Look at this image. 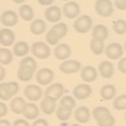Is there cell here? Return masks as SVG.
<instances>
[{"instance_id":"1","label":"cell","mask_w":126,"mask_h":126,"mask_svg":"<svg viewBox=\"0 0 126 126\" xmlns=\"http://www.w3.org/2000/svg\"><path fill=\"white\" fill-rule=\"evenodd\" d=\"M19 91V84L15 81L0 83V100L11 99Z\"/></svg>"},{"instance_id":"2","label":"cell","mask_w":126,"mask_h":126,"mask_svg":"<svg viewBox=\"0 0 126 126\" xmlns=\"http://www.w3.org/2000/svg\"><path fill=\"white\" fill-rule=\"evenodd\" d=\"M30 50L34 57L41 59V60L48 58L51 53L49 45L43 41H37L32 43Z\"/></svg>"},{"instance_id":"3","label":"cell","mask_w":126,"mask_h":126,"mask_svg":"<svg viewBox=\"0 0 126 126\" xmlns=\"http://www.w3.org/2000/svg\"><path fill=\"white\" fill-rule=\"evenodd\" d=\"M92 19L90 16L84 14L78 17L73 22V29L78 33L84 34L88 32L92 27Z\"/></svg>"},{"instance_id":"4","label":"cell","mask_w":126,"mask_h":126,"mask_svg":"<svg viewBox=\"0 0 126 126\" xmlns=\"http://www.w3.org/2000/svg\"><path fill=\"white\" fill-rule=\"evenodd\" d=\"M94 10L102 17H110L113 13V6L110 0H97L94 2Z\"/></svg>"},{"instance_id":"5","label":"cell","mask_w":126,"mask_h":126,"mask_svg":"<svg viewBox=\"0 0 126 126\" xmlns=\"http://www.w3.org/2000/svg\"><path fill=\"white\" fill-rule=\"evenodd\" d=\"M54 78V73L49 68H42L37 71L35 74V80L42 86L48 85L52 83Z\"/></svg>"},{"instance_id":"6","label":"cell","mask_w":126,"mask_h":126,"mask_svg":"<svg viewBox=\"0 0 126 126\" xmlns=\"http://www.w3.org/2000/svg\"><path fill=\"white\" fill-rule=\"evenodd\" d=\"M24 95L32 102H37L43 95L42 88L36 84H29L24 89Z\"/></svg>"},{"instance_id":"7","label":"cell","mask_w":126,"mask_h":126,"mask_svg":"<svg viewBox=\"0 0 126 126\" xmlns=\"http://www.w3.org/2000/svg\"><path fill=\"white\" fill-rule=\"evenodd\" d=\"M81 69V63L77 60H66L59 65V70L65 74H73Z\"/></svg>"},{"instance_id":"8","label":"cell","mask_w":126,"mask_h":126,"mask_svg":"<svg viewBox=\"0 0 126 126\" xmlns=\"http://www.w3.org/2000/svg\"><path fill=\"white\" fill-rule=\"evenodd\" d=\"M104 52L110 60H117L123 54V47L118 43H111L106 46Z\"/></svg>"},{"instance_id":"9","label":"cell","mask_w":126,"mask_h":126,"mask_svg":"<svg viewBox=\"0 0 126 126\" xmlns=\"http://www.w3.org/2000/svg\"><path fill=\"white\" fill-rule=\"evenodd\" d=\"M63 93H64V86L60 83H54L46 88L44 95L45 97H50L55 101H58L62 97Z\"/></svg>"},{"instance_id":"10","label":"cell","mask_w":126,"mask_h":126,"mask_svg":"<svg viewBox=\"0 0 126 126\" xmlns=\"http://www.w3.org/2000/svg\"><path fill=\"white\" fill-rule=\"evenodd\" d=\"M92 93V88L88 84H80L73 90V94L77 100H84L90 97Z\"/></svg>"},{"instance_id":"11","label":"cell","mask_w":126,"mask_h":126,"mask_svg":"<svg viewBox=\"0 0 126 126\" xmlns=\"http://www.w3.org/2000/svg\"><path fill=\"white\" fill-rule=\"evenodd\" d=\"M80 8L79 4L76 2H67L62 7V13L65 17L69 19H75L80 14Z\"/></svg>"},{"instance_id":"12","label":"cell","mask_w":126,"mask_h":126,"mask_svg":"<svg viewBox=\"0 0 126 126\" xmlns=\"http://www.w3.org/2000/svg\"><path fill=\"white\" fill-rule=\"evenodd\" d=\"M44 17L47 21L57 24L62 18V10L58 6H50L44 11Z\"/></svg>"},{"instance_id":"13","label":"cell","mask_w":126,"mask_h":126,"mask_svg":"<svg viewBox=\"0 0 126 126\" xmlns=\"http://www.w3.org/2000/svg\"><path fill=\"white\" fill-rule=\"evenodd\" d=\"M72 53L71 47L66 43H58L54 49V55L57 59L64 61L69 58Z\"/></svg>"},{"instance_id":"14","label":"cell","mask_w":126,"mask_h":126,"mask_svg":"<svg viewBox=\"0 0 126 126\" xmlns=\"http://www.w3.org/2000/svg\"><path fill=\"white\" fill-rule=\"evenodd\" d=\"M1 23L6 27H14L18 22V16L13 10H6L0 16Z\"/></svg>"},{"instance_id":"15","label":"cell","mask_w":126,"mask_h":126,"mask_svg":"<svg viewBox=\"0 0 126 126\" xmlns=\"http://www.w3.org/2000/svg\"><path fill=\"white\" fill-rule=\"evenodd\" d=\"M15 34L10 29H0V44L2 46L7 47H10L14 43Z\"/></svg>"},{"instance_id":"16","label":"cell","mask_w":126,"mask_h":126,"mask_svg":"<svg viewBox=\"0 0 126 126\" xmlns=\"http://www.w3.org/2000/svg\"><path fill=\"white\" fill-rule=\"evenodd\" d=\"M57 108V101L50 97H44L40 102V109L42 112L46 115H51Z\"/></svg>"},{"instance_id":"17","label":"cell","mask_w":126,"mask_h":126,"mask_svg":"<svg viewBox=\"0 0 126 126\" xmlns=\"http://www.w3.org/2000/svg\"><path fill=\"white\" fill-rule=\"evenodd\" d=\"M75 120L80 124H86L90 121L91 113L88 107L85 106H82L77 107L74 111Z\"/></svg>"},{"instance_id":"18","label":"cell","mask_w":126,"mask_h":126,"mask_svg":"<svg viewBox=\"0 0 126 126\" xmlns=\"http://www.w3.org/2000/svg\"><path fill=\"white\" fill-rule=\"evenodd\" d=\"M80 77L82 80L86 83H92L97 79L98 72L94 67L87 65L81 69Z\"/></svg>"},{"instance_id":"19","label":"cell","mask_w":126,"mask_h":126,"mask_svg":"<svg viewBox=\"0 0 126 126\" xmlns=\"http://www.w3.org/2000/svg\"><path fill=\"white\" fill-rule=\"evenodd\" d=\"M35 72V70L32 67L27 65H19L17 72V76L21 81L28 82L32 79Z\"/></svg>"},{"instance_id":"20","label":"cell","mask_w":126,"mask_h":126,"mask_svg":"<svg viewBox=\"0 0 126 126\" xmlns=\"http://www.w3.org/2000/svg\"><path fill=\"white\" fill-rule=\"evenodd\" d=\"M98 73L102 77L106 79H110L113 76L114 68L113 65L110 61H102L98 65Z\"/></svg>"},{"instance_id":"21","label":"cell","mask_w":126,"mask_h":126,"mask_svg":"<svg viewBox=\"0 0 126 126\" xmlns=\"http://www.w3.org/2000/svg\"><path fill=\"white\" fill-rule=\"evenodd\" d=\"M27 104L26 101L21 96L14 97L10 102V107L11 111L14 113L19 115L24 112V110L25 108V106Z\"/></svg>"},{"instance_id":"22","label":"cell","mask_w":126,"mask_h":126,"mask_svg":"<svg viewBox=\"0 0 126 126\" xmlns=\"http://www.w3.org/2000/svg\"><path fill=\"white\" fill-rule=\"evenodd\" d=\"M23 115L27 120L33 121L35 120L39 115V109L36 104L33 102H29L25 106L24 110Z\"/></svg>"},{"instance_id":"23","label":"cell","mask_w":126,"mask_h":126,"mask_svg":"<svg viewBox=\"0 0 126 126\" xmlns=\"http://www.w3.org/2000/svg\"><path fill=\"white\" fill-rule=\"evenodd\" d=\"M46 29H47L46 22L43 19H35L30 24L31 32L35 35H39L43 34L46 32Z\"/></svg>"},{"instance_id":"24","label":"cell","mask_w":126,"mask_h":126,"mask_svg":"<svg viewBox=\"0 0 126 126\" xmlns=\"http://www.w3.org/2000/svg\"><path fill=\"white\" fill-rule=\"evenodd\" d=\"M30 47L25 41H19L16 43L13 47V53L17 57H25L29 54Z\"/></svg>"},{"instance_id":"25","label":"cell","mask_w":126,"mask_h":126,"mask_svg":"<svg viewBox=\"0 0 126 126\" xmlns=\"http://www.w3.org/2000/svg\"><path fill=\"white\" fill-rule=\"evenodd\" d=\"M116 88L113 84H105L102 87L99 91V94L103 100H112L116 94Z\"/></svg>"},{"instance_id":"26","label":"cell","mask_w":126,"mask_h":126,"mask_svg":"<svg viewBox=\"0 0 126 126\" xmlns=\"http://www.w3.org/2000/svg\"><path fill=\"white\" fill-rule=\"evenodd\" d=\"M109 32L107 28L104 25H96L93 27L92 32V36L94 39H98L102 41L106 40L108 37Z\"/></svg>"},{"instance_id":"27","label":"cell","mask_w":126,"mask_h":126,"mask_svg":"<svg viewBox=\"0 0 126 126\" xmlns=\"http://www.w3.org/2000/svg\"><path fill=\"white\" fill-rule=\"evenodd\" d=\"M110 115H111L110 110L107 107H106V106H96L92 110V116L94 119L96 121V122H99L106 119Z\"/></svg>"},{"instance_id":"28","label":"cell","mask_w":126,"mask_h":126,"mask_svg":"<svg viewBox=\"0 0 126 126\" xmlns=\"http://www.w3.org/2000/svg\"><path fill=\"white\" fill-rule=\"evenodd\" d=\"M18 13L21 18L25 21H32L34 17V11L31 6L27 5H22L19 7Z\"/></svg>"},{"instance_id":"29","label":"cell","mask_w":126,"mask_h":126,"mask_svg":"<svg viewBox=\"0 0 126 126\" xmlns=\"http://www.w3.org/2000/svg\"><path fill=\"white\" fill-rule=\"evenodd\" d=\"M90 49L94 55L102 54L105 50L104 41H102L98 39L92 38L90 42Z\"/></svg>"},{"instance_id":"30","label":"cell","mask_w":126,"mask_h":126,"mask_svg":"<svg viewBox=\"0 0 126 126\" xmlns=\"http://www.w3.org/2000/svg\"><path fill=\"white\" fill-rule=\"evenodd\" d=\"M56 117L61 121H68L72 116L73 110L63 106H59L58 109H56Z\"/></svg>"},{"instance_id":"31","label":"cell","mask_w":126,"mask_h":126,"mask_svg":"<svg viewBox=\"0 0 126 126\" xmlns=\"http://www.w3.org/2000/svg\"><path fill=\"white\" fill-rule=\"evenodd\" d=\"M13 61V53L6 47L0 48V65H8Z\"/></svg>"},{"instance_id":"32","label":"cell","mask_w":126,"mask_h":126,"mask_svg":"<svg viewBox=\"0 0 126 126\" xmlns=\"http://www.w3.org/2000/svg\"><path fill=\"white\" fill-rule=\"evenodd\" d=\"M50 29H52L54 32L56 33L59 40L61 39L64 38L67 35V32H68V26L64 22H58L57 24H55Z\"/></svg>"},{"instance_id":"33","label":"cell","mask_w":126,"mask_h":126,"mask_svg":"<svg viewBox=\"0 0 126 126\" xmlns=\"http://www.w3.org/2000/svg\"><path fill=\"white\" fill-rule=\"evenodd\" d=\"M113 107L117 110H126V94H122L115 98L113 102Z\"/></svg>"},{"instance_id":"34","label":"cell","mask_w":126,"mask_h":126,"mask_svg":"<svg viewBox=\"0 0 126 126\" xmlns=\"http://www.w3.org/2000/svg\"><path fill=\"white\" fill-rule=\"evenodd\" d=\"M113 30L117 35H124L126 33V21L123 19L117 20L113 24Z\"/></svg>"},{"instance_id":"35","label":"cell","mask_w":126,"mask_h":126,"mask_svg":"<svg viewBox=\"0 0 126 126\" xmlns=\"http://www.w3.org/2000/svg\"><path fill=\"white\" fill-rule=\"evenodd\" d=\"M59 106H63L71 110H73L76 107V100L73 97L70 95H65L59 101Z\"/></svg>"},{"instance_id":"36","label":"cell","mask_w":126,"mask_h":126,"mask_svg":"<svg viewBox=\"0 0 126 126\" xmlns=\"http://www.w3.org/2000/svg\"><path fill=\"white\" fill-rule=\"evenodd\" d=\"M46 41L47 44H50L51 46H56L59 42V39L57 36L56 33L54 32L52 29H50L49 31L46 33Z\"/></svg>"},{"instance_id":"37","label":"cell","mask_w":126,"mask_h":126,"mask_svg":"<svg viewBox=\"0 0 126 126\" xmlns=\"http://www.w3.org/2000/svg\"><path fill=\"white\" fill-rule=\"evenodd\" d=\"M19 65H27V66L32 67V68L34 69L35 70H36V68H37L36 62H35V60L32 57H30V56L23 58L21 60V62H20Z\"/></svg>"},{"instance_id":"38","label":"cell","mask_w":126,"mask_h":126,"mask_svg":"<svg viewBox=\"0 0 126 126\" xmlns=\"http://www.w3.org/2000/svg\"><path fill=\"white\" fill-rule=\"evenodd\" d=\"M98 126H114L115 125V118L112 115H110L106 119L102 120L99 122H97Z\"/></svg>"},{"instance_id":"39","label":"cell","mask_w":126,"mask_h":126,"mask_svg":"<svg viewBox=\"0 0 126 126\" xmlns=\"http://www.w3.org/2000/svg\"><path fill=\"white\" fill-rule=\"evenodd\" d=\"M117 69L121 73L126 74V57L121 58L117 62Z\"/></svg>"},{"instance_id":"40","label":"cell","mask_w":126,"mask_h":126,"mask_svg":"<svg viewBox=\"0 0 126 126\" xmlns=\"http://www.w3.org/2000/svg\"><path fill=\"white\" fill-rule=\"evenodd\" d=\"M114 6L120 10H126V0H115Z\"/></svg>"},{"instance_id":"41","label":"cell","mask_w":126,"mask_h":126,"mask_svg":"<svg viewBox=\"0 0 126 126\" xmlns=\"http://www.w3.org/2000/svg\"><path fill=\"white\" fill-rule=\"evenodd\" d=\"M8 113L7 105L4 102H0V118L4 117Z\"/></svg>"},{"instance_id":"42","label":"cell","mask_w":126,"mask_h":126,"mask_svg":"<svg viewBox=\"0 0 126 126\" xmlns=\"http://www.w3.org/2000/svg\"><path fill=\"white\" fill-rule=\"evenodd\" d=\"M32 126H49V124L44 118H39V119L35 120Z\"/></svg>"},{"instance_id":"43","label":"cell","mask_w":126,"mask_h":126,"mask_svg":"<svg viewBox=\"0 0 126 126\" xmlns=\"http://www.w3.org/2000/svg\"><path fill=\"white\" fill-rule=\"evenodd\" d=\"M13 126H30V125L26 120L19 118L14 121Z\"/></svg>"},{"instance_id":"44","label":"cell","mask_w":126,"mask_h":126,"mask_svg":"<svg viewBox=\"0 0 126 126\" xmlns=\"http://www.w3.org/2000/svg\"><path fill=\"white\" fill-rule=\"evenodd\" d=\"M54 2V0H39L38 3L42 6H50Z\"/></svg>"},{"instance_id":"45","label":"cell","mask_w":126,"mask_h":126,"mask_svg":"<svg viewBox=\"0 0 126 126\" xmlns=\"http://www.w3.org/2000/svg\"><path fill=\"white\" fill-rule=\"evenodd\" d=\"M5 77H6V69L2 65H0V82L4 80Z\"/></svg>"},{"instance_id":"46","label":"cell","mask_w":126,"mask_h":126,"mask_svg":"<svg viewBox=\"0 0 126 126\" xmlns=\"http://www.w3.org/2000/svg\"><path fill=\"white\" fill-rule=\"evenodd\" d=\"M0 126H11V124L6 119H1L0 120Z\"/></svg>"},{"instance_id":"47","label":"cell","mask_w":126,"mask_h":126,"mask_svg":"<svg viewBox=\"0 0 126 126\" xmlns=\"http://www.w3.org/2000/svg\"><path fill=\"white\" fill-rule=\"evenodd\" d=\"M70 126H83L80 124H73L72 125H70Z\"/></svg>"},{"instance_id":"48","label":"cell","mask_w":126,"mask_h":126,"mask_svg":"<svg viewBox=\"0 0 126 126\" xmlns=\"http://www.w3.org/2000/svg\"><path fill=\"white\" fill-rule=\"evenodd\" d=\"M125 50H126V40L125 41Z\"/></svg>"},{"instance_id":"49","label":"cell","mask_w":126,"mask_h":126,"mask_svg":"<svg viewBox=\"0 0 126 126\" xmlns=\"http://www.w3.org/2000/svg\"><path fill=\"white\" fill-rule=\"evenodd\" d=\"M125 121H126V112H125Z\"/></svg>"}]
</instances>
